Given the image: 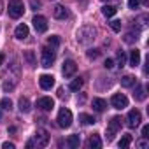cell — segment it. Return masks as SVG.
Masks as SVG:
<instances>
[{"label": "cell", "mask_w": 149, "mask_h": 149, "mask_svg": "<svg viewBox=\"0 0 149 149\" xmlns=\"http://www.w3.org/2000/svg\"><path fill=\"white\" fill-rule=\"evenodd\" d=\"M105 107H107V102H105L104 98H93V109H95L97 112H104Z\"/></svg>", "instance_id": "cell-17"}, {"label": "cell", "mask_w": 149, "mask_h": 149, "mask_svg": "<svg viewBox=\"0 0 149 149\" xmlns=\"http://www.w3.org/2000/svg\"><path fill=\"white\" fill-rule=\"evenodd\" d=\"M81 88H83V79H81V77L74 79V81L68 84V90H70V91H79Z\"/></svg>", "instance_id": "cell-20"}, {"label": "cell", "mask_w": 149, "mask_h": 149, "mask_svg": "<svg viewBox=\"0 0 149 149\" xmlns=\"http://www.w3.org/2000/svg\"><path fill=\"white\" fill-rule=\"evenodd\" d=\"M39 84L42 90H51L54 86V77L49 76V74H42V76L39 77Z\"/></svg>", "instance_id": "cell-12"}, {"label": "cell", "mask_w": 149, "mask_h": 149, "mask_svg": "<svg viewBox=\"0 0 149 149\" xmlns=\"http://www.w3.org/2000/svg\"><path fill=\"white\" fill-rule=\"evenodd\" d=\"M142 121V116H140V111L139 109H132L128 112V126L130 128H137Z\"/></svg>", "instance_id": "cell-9"}, {"label": "cell", "mask_w": 149, "mask_h": 149, "mask_svg": "<svg viewBox=\"0 0 149 149\" xmlns=\"http://www.w3.org/2000/svg\"><path fill=\"white\" fill-rule=\"evenodd\" d=\"M137 146H139V147H142V149H146V147H149V142H147V140H146V137H144L142 140H139V142H137Z\"/></svg>", "instance_id": "cell-34"}, {"label": "cell", "mask_w": 149, "mask_h": 149, "mask_svg": "<svg viewBox=\"0 0 149 149\" xmlns=\"http://www.w3.org/2000/svg\"><path fill=\"white\" fill-rule=\"evenodd\" d=\"M47 142H49V135H47V132H44V130H37V133H35V137H33V144L44 147V146H47Z\"/></svg>", "instance_id": "cell-11"}, {"label": "cell", "mask_w": 149, "mask_h": 149, "mask_svg": "<svg viewBox=\"0 0 149 149\" xmlns=\"http://www.w3.org/2000/svg\"><path fill=\"white\" fill-rule=\"evenodd\" d=\"M79 121L83 123V125H95L97 123V119L93 118V116H90V114H79Z\"/></svg>", "instance_id": "cell-19"}, {"label": "cell", "mask_w": 149, "mask_h": 149, "mask_svg": "<svg viewBox=\"0 0 149 149\" xmlns=\"http://www.w3.org/2000/svg\"><path fill=\"white\" fill-rule=\"evenodd\" d=\"M130 144H132V135H123V137H121V140L118 142L119 149H126Z\"/></svg>", "instance_id": "cell-22"}, {"label": "cell", "mask_w": 149, "mask_h": 149, "mask_svg": "<svg viewBox=\"0 0 149 149\" xmlns=\"http://www.w3.org/2000/svg\"><path fill=\"white\" fill-rule=\"evenodd\" d=\"M119 130H121V118L114 116V118L109 121V125H107V140L111 142V140L114 139V135H116Z\"/></svg>", "instance_id": "cell-4"}, {"label": "cell", "mask_w": 149, "mask_h": 149, "mask_svg": "<svg viewBox=\"0 0 149 149\" xmlns=\"http://www.w3.org/2000/svg\"><path fill=\"white\" fill-rule=\"evenodd\" d=\"M14 35H16V39H19V40L26 39V37H28V26H26L25 23H23V25H18L16 30H14Z\"/></svg>", "instance_id": "cell-14"}, {"label": "cell", "mask_w": 149, "mask_h": 149, "mask_svg": "<svg viewBox=\"0 0 149 149\" xmlns=\"http://www.w3.org/2000/svg\"><path fill=\"white\" fill-rule=\"evenodd\" d=\"M2 147H4V149H14V144H13V142H4Z\"/></svg>", "instance_id": "cell-37"}, {"label": "cell", "mask_w": 149, "mask_h": 149, "mask_svg": "<svg viewBox=\"0 0 149 149\" xmlns=\"http://www.w3.org/2000/svg\"><path fill=\"white\" fill-rule=\"evenodd\" d=\"M139 4H140V0H128V7L130 9H137Z\"/></svg>", "instance_id": "cell-33"}, {"label": "cell", "mask_w": 149, "mask_h": 149, "mask_svg": "<svg viewBox=\"0 0 149 149\" xmlns=\"http://www.w3.org/2000/svg\"><path fill=\"white\" fill-rule=\"evenodd\" d=\"M140 2H142L144 6H149V0H140Z\"/></svg>", "instance_id": "cell-40"}, {"label": "cell", "mask_w": 149, "mask_h": 149, "mask_svg": "<svg viewBox=\"0 0 149 149\" xmlns=\"http://www.w3.org/2000/svg\"><path fill=\"white\" fill-rule=\"evenodd\" d=\"M88 147H90V149H100V147H102V139H100V135L93 133V135L88 139Z\"/></svg>", "instance_id": "cell-15"}, {"label": "cell", "mask_w": 149, "mask_h": 149, "mask_svg": "<svg viewBox=\"0 0 149 149\" xmlns=\"http://www.w3.org/2000/svg\"><path fill=\"white\" fill-rule=\"evenodd\" d=\"M104 67H105V68H112V67H114V61H112L111 58H107L105 63H104Z\"/></svg>", "instance_id": "cell-35"}, {"label": "cell", "mask_w": 149, "mask_h": 149, "mask_svg": "<svg viewBox=\"0 0 149 149\" xmlns=\"http://www.w3.org/2000/svg\"><path fill=\"white\" fill-rule=\"evenodd\" d=\"M4 90H6V91H7V90H13V84H9V83H6V84H4Z\"/></svg>", "instance_id": "cell-38"}, {"label": "cell", "mask_w": 149, "mask_h": 149, "mask_svg": "<svg viewBox=\"0 0 149 149\" xmlns=\"http://www.w3.org/2000/svg\"><path fill=\"white\" fill-rule=\"evenodd\" d=\"M0 7H2V2H0ZM0 13H2V9H0Z\"/></svg>", "instance_id": "cell-41"}, {"label": "cell", "mask_w": 149, "mask_h": 149, "mask_svg": "<svg viewBox=\"0 0 149 149\" xmlns=\"http://www.w3.org/2000/svg\"><path fill=\"white\" fill-rule=\"evenodd\" d=\"M98 54H100V51H98V49H90V51H88V58H90V60L98 58Z\"/></svg>", "instance_id": "cell-31"}, {"label": "cell", "mask_w": 149, "mask_h": 149, "mask_svg": "<svg viewBox=\"0 0 149 149\" xmlns=\"http://www.w3.org/2000/svg\"><path fill=\"white\" fill-rule=\"evenodd\" d=\"M47 44H49L51 47H56V46L60 44V37H58V35H51V37L47 39Z\"/></svg>", "instance_id": "cell-28"}, {"label": "cell", "mask_w": 149, "mask_h": 149, "mask_svg": "<svg viewBox=\"0 0 149 149\" xmlns=\"http://www.w3.org/2000/svg\"><path fill=\"white\" fill-rule=\"evenodd\" d=\"M111 104H112V107H114V109L123 111V109H126V107H128V98H126L123 93H114V95H112V98H111Z\"/></svg>", "instance_id": "cell-6"}, {"label": "cell", "mask_w": 149, "mask_h": 149, "mask_svg": "<svg viewBox=\"0 0 149 149\" xmlns=\"http://www.w3.org/2000/svg\"><path fill=\"white\" fill-rule=\"evenodd\" d=\"M53 16H54L56 19H65V18H68V11H67V7H63V6H56V7L53 9Z\"/></svg>", "instance_id": "cell-13"}, {"label": "cell", "mask_w": 149, "mask_h": 149, "mask_svg": "<svg viewBox=\"0 0 149 149\" xmlns=\"http://www.w3.org/2000/svg\"><path fill=\"white\" fill-rule=\"evenodd\" d=\"M133 95H135L137 100H144V98H146V90H144V86H137V91H135Z\"/></svg>", "instance_id": "cell-26"}, {"label": "cell", "mask_w": 149, "mask_h": 149, "mask_svg": "<svg viewBox=\"0 0 149 149\" xmlns=\"http://www.w3.org/2000/svg\"><path fill=\"white\" fill-rule=\"evenodd\" d=\"M19 111L21 112H30V100L28 98H19Z\"/></svg>", "instance_id": "cell-24"}, {"label": "cell", "mask_w": 149, "mask_h": 149, "mask_svg": "<svg viewBox=\"0 0 149 149\" xmlns=\"http://www.w3.org/2000/svg\"><path fill=\"white\" fill-rule=\"evenodd\" d=\"M67 144H68L70 147H79V144H81L79 135H70V137L67 139Z\"/></svg>", "instance_id": "cell-23"}, {"label": "cell", "mask_w": 149, "mask_h": 149, "mask_svg": "<svg viewBox=\"0 0 149 149\" xmlns=\"http://www.w3.org/2000/svg\"><path fill=\"white\" fill-rule=\"evenodd\" d=\"M37 107L40 111H44V112H49V111L54 109V100L51 97H42V98L37 100Z\"/></svg>", "instance_id": "cell-8"}, {"label": "cell", "mask_w": 149, "mask_h": 149, "mask_svg": "<svg viewBox=\"0 0 149 149\" xmlns=\"http://www.w3.org/2000/svg\"><path fill=\"white\" fill-rule=\"evenodd\" d=\"M142 137H146V139L149 137V126H147V125H146V126L142 128Z\"/></svg>", "instance_id": "cell-36"}, {"label": "cell", "mask_w": 149, "mask_h": 149, "mask_svg": "<svg viewBox=\"0 0 149 149\" xmlns=\"http://www.w3.org/2000/svg\"><path fill=\"white\" fill-rule=\"evenodd\" d=\"M54 58H56V51H54V47H49V46H47V47L42 49V53H40V63H42V67L49 68V67L53 65Z\"/></svg>", "instance_id": "cell-1"}, {"label": "cell", "mask_w": 149, "mask_h": 149, "mask_svg": "<svg viewBox=\"0 0 149 149\" xmlns=\"http://www.w3.org/2000/svg\"><path fill=\"white\" fill-rule=\"evenodd\" d=\"M111 28H112L114 32H121V21H119V19L111 21Z\"/></svg>", "instance_id": "cell-30"}, {"label": "cell", "mask_w": 149, "mask_h": 149, "mask_svg": "<svg viewBox=\"0 0 149 149\" xmlns=\"http://www.w3.org/2000/svg\"><path fill=\"white\" fill-rule=\"evenodd\" d=\"M32 23H33V28H35L39 33H44V32L47 30V19H46L44 16H39V14H37Z\"/></svg>", "instance_id": "cell-10"}, {"label": "cell", "mask_w": 149, "mask_h": 149, "mask_svg": "<svg viewBox=\"0 0 149 149\" xmlns=\"http://www.w3.org/2000/svg\"><path fill=\"white\" fill-rule=\"evenodd\" d=\"M40 6H42V2H40V0H30V7L32 9H40Z\"/></svg>", "instance_id": "cell-32"}, {"label": "cell", "mask_w": 149, "mask_h": 149, "mask_svg": "<svg viewBox=\"0 0 149 149\" xmlns=\"http://www.w3.org/2000/svg\"><path fill=\"white\" fill-rule=\"evenodd\" d=\"M93 35H95V30L86 25V26H83V28L77 32V40H79L81 44H88V42L93 39Z\"/></svg>", "instance_id": "cell-5"}, {"label": "cell", "mask_w": 149, "mask_h": 149, "mask_svg": "<svg viewBox=\"0 0 149 149\" xmlns=\"http://www.w3.org/2000/svg\"><path fill=\"white\" fill-rule=\"evenodd\" d=\"M135 84V77L133 76H125V77H121V86L123 88H130V86H133Z\"/></svg>", "instance_id": "cell-21"}, {"label": "cell", "mask_w": 149, "mask_h": 149, "mask_svg": "<svg viewBox=\"0 0 149 149\" xmlns=\"http://www.w3.org/2000/svg\"><path fill=\"white\" fill-rule=\"evenodd\" d=\"M25 14V6L21 0H11L9 2V16L11 18H21Z\"/></svg>", "instance_id": "cell-2"}, {"label": "cell", "mask_w": 149, "mask_h": 149, "mask_svg": "<svg viewBox=\"0 0 149 149\" xmlns=\"http://www.w3.org/2000/svg\"><path fill=\"white\" fill-rule=\"evenodd\" d=\"M125 61H126V54L123 51H118V65L119 67H125Z\"/></svg>", "instance_id": "cell-29"}, {"label": "cell", "mask_w": 149, "mask_h": 149, "mask_svg": "<svg viewBox=\"0 0 149 149\" xmlns=\"http://www.w3.org/2000/svg\"><path fill=\"white\" fill-rule=\"evenodd\" d=\"M0 107H2L4 111H11V109H13V102H11V98H2V100H0Z\"/></svg>", "instance_id": "cell-25"}, {"label": "cell", "mask_w": 149, "mask_h": 149, "mask_svg": "<svg viewBox=\"0 0 149 149\" xmlns=\"http://www.w3.org/2000/svg\"><path fill=\"white\" fill-rule=\"evenodd\" d=\"M4 60H6V56H4V54H0V65L4 63Z\"/></svg>", "instance_id": "cell-39"}, {"label": "cell", "mask_w": 149, "mask_h": 149, "mask_svg": "<svg viewBox=\"0 0 149 149\" xmlns=\"http://www.w3.org/2000/svg\"><path fill=\"white\" fill-rule=\"evenodd\" d=\"M25 58H26L28 65L33 68V67H35V58H33V53H32V51H26V53H25Z\"/></svg>", "instance_id": "cell-27"}, {"label": "cell", "mask_w": 149, "mask_h": 149, "mask_svg": "<svg viewBox=\"0 0 149 149\" xmlns=\"http://www.w3.org/2000/svg\"><path fill=\"white\" fill-rule=\"evenodd\" d=\"M76 70H77V65H76V61H74V60H65V61H63L61 74H63L65 77L74 76V74H76Z\"/></svg>", "instance_id": "cell-7"}, {"label": "cell", "mask_w": 149, "mask_h": 149, "mask_svg": "<svg viewBox=\"0 0 149 149\" xmlns=\"http://www.w3.org/2000/svg\"><path fill=\"white\" fill-rule=\"evenodd\" d=\"M116 13H118V9H116L114 6H104V7H102V14H104L105 18H112Z\"/></svg>", "instance_id": "cell-18"}, {"label": "cell", "mask_w": 149, "mask_h": 149, "mask_svg": "<svg viewBox=\"0 0 149 149\" xmlns=\"http://www.w3.org/2000/svg\"><path fill=\"white\" fill-rule=\"evenodd\" d=\"M139 63H140V51H139V49H133V51H130V65L135 68Z\"/></svg>", "instance_id": "cell-16"}, {"label": "cell", "mask_w": 149, "mask_h": 149, "mask_svg": "<svg viewBox=\"0 0 149 149\" xmlns=\"http://www.w3.org/2000/svg\"><path fill=\"white\" fill-rule=\"evenodd\" d=\"M102 2H109V0H102Z\"/></svg>", "instance_id": "cell-42"}, {"label": "cell", "mask_w": 149, "mask_h": 149, "mask_svg": "<svg viewBox=\"0 0 149 149\" xmlns=\"http://www.w3.org/2000/svg\"><path fill=\"white\" fill-rule=\"evenodd\" d=\"M56 121H58V126H61V128H68V126L72 125V112H70L68 109H65V107L60 109Z\"/></svg>", "instance_id": "cell-3"}]
</instances>
